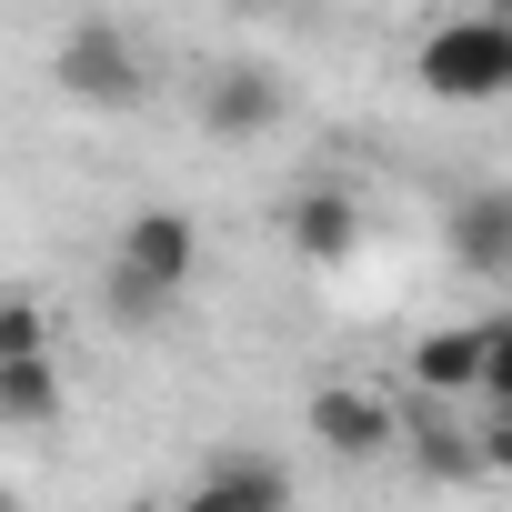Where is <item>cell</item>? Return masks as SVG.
<instances>
[{
	"label": "cell",
	"mask_w": 512,
	"mask_h": 512,
	"mask_svg": "<svg viewBox=\"0 0 512 512\" xmlns=\"http://www.w3.org/2000/svg\"><path fill=\"white\" fill-rule=\"evenodd\" d=\"M412 81L452 111H482V101H512V11H452L422 31L412 51Z\"/></svg>",
	"instance_id": "cell-1"
},
{
	"label": "cell",
	"mask_w": 512,
	"mask_h": 512,
	"mask_svg": "<svg viewBox=\"0 0 512 512\" xmlns=\"http://www.w3.org/2000/svg\"><path fill=\"white\" fill-rule=\"evenodd\" d=\"M51 71H61V91H71L81 111H131V101L151 91V71H141V51H131L121 21H71Z\"/></svg>",
	"instance_id": "cell-2"
},
{
	"label": "cell",
	"mask_w": 512,
	"mask_h": 512,
	"mask_svg": "<svg viewBox=\"0 0 512 512\" xmlns=\"http://www.w3.org/2000/svg\"><path fill=\"white\" fill-rule=\"evenodd\" d=\"M312 442L332 452V462H382L392 442H402V412L372 392V382H312Z\"/></svg>",
	"instance_id": "cell-3"
},
{
	"label": "cell",
	"mask_w": 512,
	"mask_h": 512,
	"mask_svg": "<svg viewBox=\"0 0 512 512\" xmlns=\"http://www.w3.org/2000/svg\"><path fill=\"white\" fill-rule=\"evenodd\" d=\"M111 262L141 272V282H161V292H191V272H201V221H191L181 201H141V211L121 221V241H111Z\"/></svg>",
	"instance_id": "cell-4"
},
{
	"label": "cell",
	"mask_w": 512,
	"mask_h": 512,
	"mask_svg": "<svg viewBox=\"0 0 512 512\" xmlns=\"http://www.w3.org/2000/svg\"><path fill=\"white\" fill-rule=\"evenodd\" d=\"M191 121H201V141H262L282 121V81L262 61H211L191 91Z\"/></svg>",
	"instance_id": "cell-5"
},
{
	"label": "cell",
	"mask_w": 512,
	"mask_h": 512,
	"mask_svg": "<svg viewBox=\"0 0 512 512\" xmlns=\"http://www.w3.org/2000/svg\"><path fill=\"white\" fill-rule=\"evenodd\" d=\"M181 512H292V472L272 452H201Z\"/></svg>",
	"instance_id": "cell-6"
},
{
	"label": "cell",
	"mask_w": 512,
	"mask_h": 512,
	"mask_svg": "<svg viewBox=\"0 0 512 512\" xmlns=\"http://www.w3.org/2000/svg\"><path fill=\"white\" fill-rule=\"evenodd\" d=\"M442 241H452L462 272L502 282V272H512V191H462V201L442 211Z\"/></svg>",
	"instance_id": "cell-7"
},
{
	"label": "cell",
	"mask_w": 512,
	"mask_h": 512,
	"mask_svg": "<svg viewBox=\"0 0 512 512\" xmlns=\"http://www.w3.org/2000/svg\"><path fill=\"white\" fill-rule=\"evenodd\" d=\"M352 241H362V201L342 181L292 191V251H302V262H352Z\"/></svg>",
	"instance_id": "cell-8"
},
{
	"label": "cell",
	"mask_w": 512,
	"mask_h": 512,
	"mask_svg": "<svg viewBox=\"0 0 512 512\" xmlns=\"http://www.w3.org/2000/svg\"><path fill=\"white\" fill-rule=\"evenodd\" d=\"M412 382H422L432 402H482V322L422 332V342H412Z\"/></svg>",
	"instance_id": "cell-9"
},
{
	"label": "cell",
	"mask_w": 512,
	"mask_h": 512,
	"mask_svg": "<svg viewBox=\"0 0 512 512\" xmlns=\"http://www.w3.org/2000/svg\"><path fill=\"white\" fill-rule=\"evenodd\" d=\"M0 412H11V432H41V422L61 412V372H51V352H11V362H0Z\"/></svg>",
	"instance_id": "cell-10"
},
{
	"label": "cell",
	"mask_w": 512,
	"mask_h": 512,
	"mask_svg": "<svg viewBox=\"0 0 512 512\" xmlns=\"http://www.w3.org/2000/svg\"><path fill=\"white\" fill-rule=\"evenodd\" d=\"M171 302H181V292H161V282H141V272H121V262H111V282H101V312H111L121 332H151Z\"/></svg>",
	"instance_id": "cell-11"
},
{
	"label": "cell",
	"mask_w": 512,
	"mask_h": 512,
	"mask_svg": "<svg viewBox=\"0 0 512 512\" xmlns=\"http://www.w3.org/2000/svg\"><path fill=\"white\" fill-rule=\"evenodd\" d=\"M482 412H512V312L482 322Z\"/></svg>",
	"instance_id": "cell-12"
},
{
	"label": "cell",
	"mask_w": 512,
	"mask_h": 512,
	"mask_svg": "<svg viewBox=\"0 0 512 512\" xmlns=\"http://www.w3.org/2000/svg\"><path fill=\"white\" fill-rule=\"evenodd\" d=\"M0 352H51V322L31 292H11V312H0Z\"/></svg>",
	"instance_id": "cell-13"
},
{
	"label": "cell",
	"mask_w": 512,
	"mask_h": 512,
	"mask_svg": "<svg viewBox=\"0 0 512 512\" xmlns=\"http://www.w3.org/2000/svg\"><path fill=\"white\" fill-rule=\"evenodd\" d=\"M482 472H512V412H482Z\"/></svg>",
	"instance_id": "cell-14"
},
{
	"label": "cell",
	"mask_w": 512,
	"mask_h": 512,
	"mask_svg": "<svg viewBox=\"0 0 512 512\" xmlns=\"http://www.w3.org/2000/svg\"><path fill=\"white\" fill-rule=\"evenodd\" d=\"M121 512H181V502H151V492H141V502H121Z\"/></svg>",
	"instance_id": "cell-15"
}]
</instances>
